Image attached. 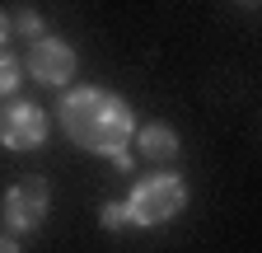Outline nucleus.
<instances>
[{
    "label": "nucleus",
    "mask_w": 262,
    "mask_h": 253,
    "mask_svg": "<svg viewBox=\"0 0 262 253\" xmlns=\"http://www.w3.org/2000/svg\"><path fill=\"white\" fill-rule=\"evenodd\" d=\"M56 117L61 126L71 132V141L89 155H108V160H117V155L136 141V117H131V108L117 99V94L108 89H71V94H61V103H56Z\"/></svg>",
    "instance_id": "1"
},
{
    "label": "nucleus",
    "mask_w": 262,
    "mask_h": 253,
    "mask_svg": "<svg viewBox=\"0 0 262 253\" xmlns=\"http://www.w3.org/2000/svg\"><path fill=\"white\" fill-rule=\"evenodd\" d=\"M187 206V183L178 174H155L145 183H136V193L126 197V211H131V225H164L173 220L178 211Z\"/></svg>",
    "instance_id": "2"
},
{
    "label": "nucleus",
    "mask_w": 262,
    "mask_h": 253,
    "mask_svg": "<svg viewBox=\"0 0 262 253\" xmlns=\"http://www.w3.org/2000/svg\"><path fill=\"white\" fill-rule=\"evenodd\" d=\"M47 202H52V193H47V183H42L38 174L19 178L10 193H5V202H0L10 235H28V230H38L42 220H47Z\"/></svg>",
    "instance_id": "3"
},
{
    "label": "nucleus",
    "mask_w": 262,
    "mask_h": 253,
    "mask_svg": "<svg viewBox=\"0 0 262 253\" xmlns=\"http://www.w3.org/2000/svg\"><path fill=\"white\" fill-rule=\"evenodd\" d=\"M47 141V113L38 103L10 99L0 108V145L5 150H38Z\"/></svg>",
    "instance_id": "4"
},
{
    "label": "nucleus",
    "mask_w": 262,
    "mask_h": 253,
    "mask_svg": "<svg viewBox=\"0 0 262 253\" xmlns=\"http://www.w3.org/2000/svg\"><path fill=\"white\" fill-rule=\"evenodd\" d=\"M24 71L38 80V85H66L75 75V47L66 43V38H42V43H33L28 56H24Z\"/></svg>",
    "instance_id": "5"
},
{
    "label": "nucleus",
    "mask_w": 262,
    "mask_h": 253,
    "mask_svg": "<svg viewBox=\"0 0 262 253\" xmlns=\"http://www.w3.org/2000/svg\"><path fill=\"white\" fill-rule=\"evenodd\" d=\"M136 150L150 164H169V160H178V132L169 122H150V126L136 132Z\"/></svg>",
    "instance_id": "6"
},
{
    "label": "nucleus",
    "mask_w": 262,
    "mask_h": 253,
    "mask_svg": "<svg viewBox=\"0 0 262 253\" xmlns=\"http://www.w3.org/2000/svg\"><path fill=\"white\" fill-rule=\"evenodd\" d=\"M14 33H24V38H33V43L52 38V33H47V19H42L38 10H19V14H14Z\"/></svg>",
    "instance_id": "7"
},
{
    "label": "nucleus",
    "mask_w": 262,
    "mask_h": 253,
    "mask_svg": "<svg viewBox=\"0 0 262 253\" xmlns=\"http://www.w3.org/2000/svg\"><path fill=\"white\" fill-rule=\"evenodd\" d=\"M19 80H24V61L10 56V52H0V94H14Z\"/></svg>",
    "instance_id": "8"
},
{
    "label": "nucleus",
    "mask_w": 262,
    "mask_h": 253,
    "mask_svg": "<svg viewBox=\"0 0 262 253\" xmlns=\"http://www.w3.org/2000/svg\"><path fill=\"white\" fill-rule=\"evenodd\" d=\"M98 225H103V230H122V225H131L126 202H108V206H103V216H98Z\"/></svg>",
    "instance_id": "9"
},
{
    "label": "nucleus",
    "mask_w": 262,
    "mask_h": 253,
    "mask_svg": "<svg viewBox=\"0 0 262 253\" xmlns=\"http://www.w3.org/2000/svg\"><path fill=\"white\" fill-rule=\"evenodd\" d=\"M10 33H14V14H5V10H0V52H5Z\"/></svg>",
    "instance_id": "10"
},
{
    "label": "nucleus",
    "mask_w": 262,
    "mask_h": 253,
    "mask_svg": "<svg viewBox=\"0 0 262 253\" xmlns=\"http://www.w3.org/2000/svg\"><path fill=\"white\" fill-rule=\"evenodd\" d=\"M0 253H19V239H14V235H5V230H0Z\"/></svg>",
    "instance_id": "11"
},
{
    "label": "nucleus",
    "mask_w": 262,
    "mask_h": 253,
    "mask_svg": "<svg viewBox=\"0 0 262 253\" xmlns=\"http://www.w3.org/2000/svg\"><path fill=\"white\" fill-rule=\"evenodd\" d=\"M113 169H117V174H126V169H131V150H122V155H117V160H113Z\"/></svg>",
    "instance_id": "12"
}]
</instances>
